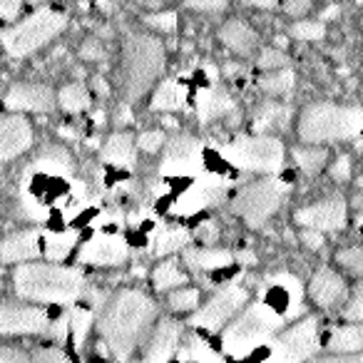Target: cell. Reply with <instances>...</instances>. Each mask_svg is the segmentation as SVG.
I'll list each match as a JSON object with an SVG mask.
<instances>
[{"mask_svg": "<svg viewBox=\"0 0 363 363\" xmlns=\"http://www.w3.org/2000/svg\"><path fill=\"white\" fill-rule=\"evenodd\" d=\"M222 157L244 172H264L277 174L284 167V145L277 137L257 135V137H239L222 147Z\"/></svg>", "mask_w": 363, "mask_h": 363, "instance_id": "8992f818", "label": "cell"}, {"mask_svg": "<svg viewBox=\"0 0 363 363\" xmlns=\"http://www.w3.org/2000/svg\"><path fill=\"white\" fill-rule=\"evenodd\" d=\"M301 242L306 244L308 249H321V247H323V237H321V232H313V229H308L306 234H301Z\"/></svg>", "mask_w": 363, "mask_h": 363, "instance_id": "f5cc1de1", "label": "cell"}, {"mask_svg": "<svg viewBox=\"0 0 363 363\" xmlns=\"http://www.w3.org/2000/svg\"><path fill=\"white\" fill-rule=\"evenodd\" d=\"M229 112H234V100L224 90L209 87V90H202L197 95L199 122H212V120H217V117L229 115Z\"/></svg>", "mask_w": 363, "mask_h": 363, "instance_id": "7402d4cb", "label": "cell"}, {"mask_svg": "<svg viewBox=\"0 0 363 363\" xmlns=\"http://www.w3.org/2000/svg\"><path fill=\"white\" fill-rule=\"evenodd\" d=\"M219 35H222L224 45H227L232 52H237V55H252V52L257 50V43H259L257 33H254L244 21H239V18L224 23Z\"/></svg>", "mask_w": 363, "mask_h": 363, "instance_id": "44dd1931", "label": "cell"}, {"mask_svg": "<svg viewBox=\"0 0 363 363\" xmlns=\"http://www.w3.org/2000/svg\"><path fill=\"white\" fill-rule=\"evenodd\" d=\"M60 105L67 112H82L90 107V95L80 82H72V85H65L60 90Z\"/></svg>", "mask_w": 363, "mask_h": 363, "instance_id": "4dcf8cb0", "label": "cell"}, {"mask_svg": "<svg viewBox=\"0 0 363 363\" xmlns=\"http://www.w3.org/2000/svg\"><path fill=\"white\" fill-rule=\"evenodd\" d=\"M21 207H23V214H26L28 219H35V222H43V219H45V209H43L40 204L33 202L30 194H23Z\"/></svg>", "mask_w": 363, "mask_h": 363, "instance_id": "7dc6e473", "label": "cell"}, {"mask_svg": "<svg viewBox=\"0 0 363 363\" xmlns=\"http://www.w3.org/2000/svg\"><path fill=\"white\" fill-rule=\"evenodd\" d=\"M164 67V48L157 38L130 35L122 50L120 85L127 102H135L152 87Z\"/></svg>", "mask_w": 363, "mask_h": 363, "instance_id": "3957f363", "label": "cell"}, {"mask_svg": "<svg viewBox=\"0 0 363 363\" xmlns=\"http://www.w3.org/2000/svg\"><path fill=\"white\" fill-rule=\"evenodd\" d=\"M77 242L75 232H57V234H48L45 237V257L50 262H62L67 254L72 252Z\"/></svg>", "mask_w": 363, "mask_h": 363, "instance_id": "f546056e", "label": "cell"}, {"mask_svg": "<svg viewBox=\"0 0 363 363\" xmlns=\"http://www.w3.org/2000/svg\"><path fill=\"white\" fill-rule=\"evenodd\" d=\"M336 13H338V8H328V11L323 13V18H326V21H328V18H333V16H336Z\"/></svg>", "mask_w": 363, "mask_h": 363, "instance_id": "94428289", "label": "cell"}, {"mask_svg": "<svg viewBox=\"0 0 363 363\" xmlns=\"http://www.w3.org/2000/svg\"><path fill=\"white\" fill-rule=\"evenodd\" d=\"M90 326H92V308H75L70 313V333L77 348H82L87 333H90Z\"/></svg>", "mask_w": 363, "mask_h": 363, "instance_id": "836d02e7", "label": "cell"}, {"mask_svg": "<svg viewBox=\"0 0 363 363\" xmlns=\"http://www.w3.org/2000/svg\"><path fill=\"white\" fill-rule=\"evenodd\" d=\"M102 160L115 167L135 164V142H132V137L125 135V132L112 135L110 140L105 142V147H102Z\"/></svg>", "mask_w": 363, "mask_h": 363, "instance_id": "d4e9b609", "label": "cell"}, {"mask_svg": "<svg viewBox=\"0 0 363 363\" xmlns=\"http://www.w3.org/2000/svg\"><path fill=\"white\" fill-rule=\"evenodd\" d=\"M187 6L199 13H222L227 8V0H187Z\"/></svg>", "mask_w": 363, "mask_h": 363, "instance_id": "ee69618b", "label": "cell"}, {"mask_svg": "<svg viewBox=\"0 0 363 363\" xmlns=\"http://www.w3.org/2000/svg\"><path fill=\"white\" fill-rule=\"evenodd\" d=\"M207 75H209V80H217V77H219V72H217V67H214V65H207Z\"/></svg>", "mask_w": 363, "mask_h": 363, "instance_id": "6f0895ef", "label": "cell"}, {"mask_svg": "<svg viewBox=\"0 0 363 363\" xmlns=\"http://www.w3.org/2000/svg\"><path fill=\"white\" fill-rule=\"evenodd\" d=\"M259 87H262L267 95H286L294 87V72L279 70V72H274V75H267L259 80Z\"/></svg>", "mask_w": 363, "mask_h": 363, "instance_id": "d6a6232c", "label": "cell"}, {"mask_svg": "<svg viewBox=\"0 0 363 363\" xmlns=\"http://www.w3.org/2000/svg\"><path fill=\"white\" fill-rule=\"evenodd\" d=\"M229 182H224L217 174H202L194 179V184L182 194L174 202L172 212L179 214V217H192V214L202 212V209L212 207V204L222 202L227 197Z\"/></svg>", "mask_w": 363, "mask_h": 363, "instance_id": "4fadbf2b", "label": "cell"}, {"mask_svg": "<svg viewBox=\"0 0 363 363\" xmlns=\"http://www.w3.org/2000/svg\"><path fill=\"white\" fill-rule=\"evenodd\" d=\"M67 16L55 11H40L33 13L30 18H26L23 23H18L16 28L3 35V45L13 57H26L30 52H35L38 48L48 45L52 38L60 30H65Z\"/></svg>", "mask_w": 363, "mask_h": 363, "instance_id": "ba28073f", "label": "cell"}, {"mask_svg": "<svg viewBox=\"0 0 363 363\" xmlns=\"http://www.w3.org/2000/svg\"><path fill=\"white\" fill-rule=\"evenodd\" d=\"M152 239H155V254L157 257L174 254V252H179L182 247H187L189 244L187 229H182V227H162V229H157Z\"/></svg>", "mask_w": 363, "mask_h": 363, "instance_id": "83f0119b", "label": "cell"}, {"mask_svg": "<svg viewBox=\"0 0 363 363\" xmlns=\"http://www.w3.org/2000/svg\"><path fill=\"white\" fill-rule=\"evenodd\" d=\"M286 62L289 57L281 50H264L262 57H259V67L262 70H281V67H286Z\"/></svg>", "mask_w": 363, "mask_h": 363, "instance_id": "ab89813d", "label": "cell"}, {"mask_svg": "<svg viewBox=\"0 0 363 363\" xmlns=\"http://www.w3.org/2000/svg\"><path fill=\"white\" fill-rule=\"evenodd\" d=\"M197 239H199V242L207 244V247H212V244L219 239V227H217V222H212V219H209V222H202V224H199V227H197Z\"/></svg>", "mask_w": 363, "mask_h": 363, "instance_id": "f6af8a7d", "label": "cell"}, {"mask_svg": "<svg viewBox=\"0 0 363 363\" xmlns=\"http://www.w3.org/2000/svg\"><path fill=\"white\" fill-rule=\"evenodd\" d=\"M318 363H363V353L356 356V353H343V356H333V358H323Z\"/></svg>", "mask_w": 363, "mask_h": 363, "instance_id": "db71d44e", "label": "cell"}, {"mask_svg": "<svg viewBox=\"0 0 363 363\" xmlns=\"http://www.w3.org/2000/svg\"><path fill=\"white\" fill-rule=\"evenodd\" d=\"M291 33L301 40H318V38H323V26L313 21H301L291 28Z\"/></svg>", "mask_w": 363, "mask_h": 363, "instance_id": "74e56055", "label": "cell"}, {"mask_svg": "<svg viewBox=\"0 0 363 363\" xmlns=\"http://www.w3.org/2000/svg\"><path fill=\"white\" fill-rule=\"evenodd\" d=\"M0 363H33V351H23L16 346H0Z\"/></svg>", "mask_w": 363, "mask_h": 363, "instance_id": "b9f144b4", "label": "cell"}, {"mask_svg": "<svg viewBox=\"0 0 363 363\" xmlns=\"http://www.w3.org/2000/svg\"><path fill=\"white\" fill-rule=\"evenodd\" d=\"M199 303V291L197 289H179L169 296V306L174 311H192Z\"/></svg>", "mask_w": 363, "mask_h": 363, "instance_id": "8d00e7d4", "label": "cell"}, {"mask_svg": "<svg viewBox=\"0 0 363 363\" xmlns=\"http://www.w3.org/2000/svg\"><path fill=\"white\" fill-rule=\"evenodd\" d=\"M284 316L277 313L267 303H252L232 326L224 331L222 346L229 356L242 358L247 353H252L254 348H259L262 343H269L274 338V333L281 331Z\"/></svg>", "mask_w": 363, "mask_h": 363, "instance_id": "5b68a950", "label": "cell"}, {"mask_svg": "<svg viewBox=\"0 0 363 363\" xmlns=\"http://www.w3.org/2000/svg\"><path fill=\"white\" fill-rule=\"evenodd\" d=\"M80 55L85 57V60H100V57H102V43L97 40V38L85 40V43H82V48H80Z\"/></svg>", "mask_w": 363, "mask_h": 363, "instance_id": "c3c4849f", "label": "cell"}, {"mask_svg": "<svg viewBox=\"0 0 363 363\" xmlns=\"http://www.w3.org/2000/svg\"><path fill=\"white\" fill-rule=\"evenodd\" d=\"M33 363H70L67 361V356L62 353V348H38V351H33Z\"/></svg>", "mask_w": 363, "mask_h": 363, "instance_id": "60d3db41", "label": "cell"}, {"mask_svg": "<svg viewBox=\"0 0 363 363\" xmlns=\"http://www.w3.org/2000/svg\"><path fill=\"white\" fill-rule=\"evenodd\" d=\"M21 6H23V0H0V18H3V21H13V18H18Z\"/></svg>", "mask_w": 363, "mask_h": 363, "instance_id": "f907efd6", "label": "cell"}, {"mask_svg": "<svg viewBox=\"0 0 363 363\" xmlns=\"http://www.w3.org/2000/svg\"><path fill=\"white\" fill-rule=\"evenodd\" d=\"M296 222L313 232H336L346 224V202L341 197H328L296 212Z\"/></svg>", "mask_w": 363, "mask_h": 363, "instance_id": "9a60e30c", "label": "cell"}, {"mask_svg": "<svg viewBox=\"0 0 363 363\" xmlns=\"http://www.w3.org/2000/svg\"><path fill=\"white\" fill-rule=\"evenodd\" d=\"M179 323L172 318H162V323L155 328V333L150 336L145 346V356L137 363H169L172 353H174L177 343H179Z\"/></svg>", "mask_w": 363, "mask_h": 363, "instance_id": "ac0fdd59", "label": "cell"}, {"mask_svg": "<svg viewBox=\"0 0 363 363\" xmlns=\"http://www.w3.org/2000/svg\"><path fill=\"white\" fill-rule=\"evenodd\" d=\"M60 135L67 137V140H75V132H72L70 127H60Z\"/></svg>", "mask_w": 363, "mask_h": 363, "instance_id": "91938a15", "label": "cell"}, {"mask_svg": "<svg viewBox=\"0 0 363 363\" xmlns=\"http://www.w3.org/2000/svg\"><path fill=\"white\" fill-rule=\"evenodd\" d=\"M308 294L321 308H333L346 298V281L333 269L321 267L308 284Z\"/></svg>", "mask_w": 363, "mask_h": 363, "instance_id": "d6986e66", "label": "cell"}, {"mask_svg": "<svg viewBox=\"0 0 363 363\" xmlns=\"http://www.w3.org/2000/svg\"><path fill=\"white\" fill-rule=\"evenodd\" d=\"M308 8H311V0H286V3H284V11H286L289 16H296V18H301L303 13H308Z\"/></svg>", "mask_w": 363, "mask_h": 363, "instance_id": "816d5d0a", "label": "cell"}, {"mask_svg": "<svg viewBox=\"0 0 363 363\" xmlns=\"http://www.w3.org/2000/svg\"><path fill=\"white\" fill-rule=\"evenodd\" d=\"M239 259H242L244 264H254V254L252 252H242V254H239Z\"/></svg>", "mask_w": 363, "mask_h": 363, "instance_id": "9f6ffc18", "label": "cell"}, {"mask_svg": "<svg viewBox=\"0 0 363 363\" xmlns=\"http://www.w3.org/2000/svg\"><path fill=\"white\" fill-rule=\"evenodd\" d=\"M18 296L43 303H72L85 291L80 269L57 264H23L13 274Z\"/></svg>", "mask_w": 363, "mask_h": 363, "instance_id": "7a4b0ae2", "label": "cell"}, {"mask_svg": "<svg viewBox=\"0 0 363 363\" xmlns=\"http://www.w3.org/2000/svg\"><path fill=\"white\" fill-rule=\"evenodd\" d=\"M247 6H254V8H274L277 6V0H242Z\"/></svg>", "mask_w": 363, "mask_h": 363, "instance_id": "11a10c76", "label": "cell"}, {"mask_svg": "<svg viewBox=\"0 0 363 363\" xmlns=\"http://www.w3.org/2000/svg\"><path fill=\"white\" fill-rule=\"evenodd\" d=\"M247 301V289L239 286L237 281L227 284L219 294H214L202 308L192 316V326L207 328V331H219L239 308Z\"/></svg>", "mask_w": 363, "mask_h": 363, "instance_id": "8fae6325", "label": "cell"}, {"mask_svg": "<svg viewBox=\"0 0 363 363\" xmlns=\"http://www.w3.org/2000/svg\"><path fill=\"white\" fill-rule=\"evenodd\" d=\"M331 177L336 182H346L351 177V160L348 157H338L336 164L331 167Z\"/></svg>", "mask_w": 363, "mask_h": 363, "instance_id": "681fc988", "label": "cell"}, {"mask_svg": "<svg viewBox=\"0 0 363 363\" xmlns=\"http://www.w3.org/2000/svg\"><path fill=\"white\" fill-rule=\"evenodd\" d=\"M363 130V112L358 107L316 102L298 117V137L308 145L348 140Z\"/></svg>", "mask_w": 363, "mask_h": 363, "instance_id": "277c9868", "label": "cell"}, {"mask_svg": "<svg viewBox=\"0 0 363 363\" xmlns=\"http://www.w3.org/2000/svg\"><path fill=\"white\" fill-rule=\"evenodd\" d=\"M204 164L202 142L192 135H177L167 145L162 157L160 174L162 177H199V169Z\"/></svg>", "mask_w": 363, "mask_h": 363, "instance_id": "30bf717a", "label": "cell"}, {"mask_svg": "<svg viewBox=\"0 0 363 363\" xmlns=\"http://www.w3.org/2000/svg\"><path fill=\"white\" fill-rule=\"evenodd\" d=\"M318 351V326L316 318H303L294 328L284 331L272 343V356L267 363H303Z\"/></svg>", "mask_w": 363, "mask_h": 363, "instance_id": "9c48e42d", "label": "cell"}, {"mask_svg": "<svg viewBox=\"0 0 363 363\" xmlns=\"http://www.w3.org/2000/svg\"><path fill=\"white\" fill-rule=\"evenodd\" d=\"M40 232H18L0 244V262H28L40 254Z\"/></svg>", "mask_w": 363, "mask_h": 363, "instance_id": "ffe728a7", "label": "cell"}, {"mask_svg": "<svg viewBox=\"0 0 363 363\" xmlns=\"http://www.w3.org/2000/svg\"><path fill=\"white\" fill-rule=\"evenodd\" d=\"M130 257L127 242L120 234H95L80 249V262L92 267H120Z\"/></svg>", "mask_w": 363, "mask_h": 363, "instance_id": "5bb4252c", "label": "cell"}, {"mask_svg": "<svg viewBox=\"0 0 363 363\" xmlns=\"http://www.w3.org/2000/svg\"><path fill=\"white\" fill-rule=\"evenodd\" d=\"M343 316H346L348 321H363V281L356 286V291H353V296H351V301H348Z\"/></svg>", "mask_w": 363, "mask_h": 363, "instance_id": "f35d334b", "label": "cell"}, {"mask_svg": "<svg viewBox=\"0 0 363 363\" xmlns=\"http://www.w3.org/2000/svg\"><path fill=\"white\" fill-rule=\"evenodd\" d=\"M132 117H130V110L127 107H120V122H130Z\"/></svg>", "mask_w": 363, "mask_h": 363, "instance_id": "680465c9", "label": "cell"}, {"mask_svg": "<svg viewBox=\"0 0 363 363\" xmlns=\"http://www.w3.org/2000/svg\"><path fill=\"white\" fill-rule=\"evenodd\" d=\"M328 348L336 353H356L363 351V321L351 323V326L336 328L328 338Z\"/></svg>", "mask_w": 363, "mask_h": 363, "instance_id": "4316f807", "label": "cell"}, {"mask_svg": "<svg viewBox=\"0 0 363 363\" xmlns=\"http://www.w3.org/2000/svg\"><path fill=\"white\" fill-rule=\"evenodd\" d=\"M184 100H187V87L182 85L179 80H164L157 87L155 97H152V110H179V107H184Z\"/></svg>", "mask_w": 363, "mask_h": 363, "instance_id": "484cf974", "label": "cell"}, {"mask_svg": "<svg viewBox=\"0 0 363 363\" xmlns=\"http://www.w3.org/2000/svg\"><path fill=\"white\" fill-rule=\"evenodd\" d=\"M50 331V318L43 308L28 303H0V336H35Z\"/></svg>", "mask_w": 363, "mask_h": 363, "instance_id": "7c38bea8", "label": "cell"}, {"mask_svg": "<svg viewBox=\"0 0 363 363\" xmlns=\"http://www.w3.org/2000/svg\"><path fill=\"white\" fill-rule=\"evenodd\" d=\"M162 142H164V135H162V132H145V135H140L137 145H140L142 152H157L162 147Z\"/></svg>", "mask_w": 363, "mask_h": 363, "instance_id": "bcb514c9", "label": "cell"}, {"mask_svg": "<svg viewBox=\"0 0 363 363\" xmlns=\"http://www.w3.org/2000/svg\"><path fill=\"white\" fill-rule=\"evenodd\" d=\"M286 194H289L286 182L277 179V177H264V179L244 187L239 192V197L234 199L232 207L249 227H262V224H267L279 212Z\"/></svg>", "mask_w": 363, "mask_h": 363, "instance_id": "52a82bcc", "label": "cell"}, {"mask_svg": "<svg viewBox=\"0 0 363 363\" xmlns=\"http://www.w3.org/2000/svg\"><path fill=\"white\" fill-rule=\"evenodd\" d=\"M232 254L224 249H187L184 252V264L192 267L194 272H214L232 264Z\"/></svg>", "mask_w": 363, "mask_h": 363, "instance_id": "cb8c5ba5", "label": "cell"}, {"mask_svg": "<svg viewBox=\"0 0 363 363\" xmlns=\"http://www.w3.org/2000/svg\"><path fill=\"white\" fill-rule=\"evenodd\" d=\"M286 115H289V110L286 107H281V105H277V102H267V105L259 110V115H257V122H254V130L257 132H267L269 127H279V125H284L286 122Z\"/></svg>", "mask_w": 363, "mask_h": 363, "instance_id": "1f68e13d", "label": "cell"}, {"mask_svg": "<svg viewBox=\"0 0 363 363\" xmlns=\"http://www.w3.org/2000/svg\"><path fill=\"white\" fill-rule=\"evenodd\" d=\"M294 157H296V164L301 167L303 172H308V174H316V172L326 164V152L316 150V147L296 150V152H294Z\"/></svg>", "mask_w": 363, "mask_h": 363, "instance_id": "e575fe53", "label": "cell"}, {"mask_svg": "<svg viewBox=\"0 0 363 363\" xmlns=\"http://www.w3.org/2000/svg\"><path fill=\"white\" fill-rule=\"evenodd\" d=\"M97 90H100L102 95H107V85H105V82H97Z\"/></svg>", "mask_w": 363, "mask_h": 363, "instance_id": "6125c7cd", "label": "cell"}, {"mask_svg": "<svg viewBox=\"0 0 363 363\" xmlns=\"http://www.w3.org/2000/svg\"><path fill=\"white\" fill-rule=\"evenodd\" d=\"M336 259L348 274H353V277H363V249L348 247V249H343V252H338Z\"/></svg>", "mask_w": 363, "mask_h": 363, "instance_id": "d590c367", "label": "cell"}, {"mask_svg": "<svg viewBox=\"0 0 363 363\" xmlns=\"http://www.w3.org/2000/svg\"><path fill=\"white\" fill-rule=\"evenodd\" d=\"M358 224H361V227H363V214H361V217H358Z\"/></svg>", "mask_w": 363, "mask_h": 363, "instance_id": "be15d7a7", "label": "cell"}, {"mask_svg": "<svg viewBox=\"0 0 363 363\" xmlns=\"http://www.w3.org/2000/svg\"><path fill=\"white\" fill-rule=\"evenodd\" d=\"M147 26L162 33H172L177 28V16L174 13H155V16H147Z\"/></svg>", "mask_w": 363, "mask_h": 363, "instance_id": "7bdbcfd3", "label": "cell"}, {"mask_svg": "<svg viewBox=\"0 0 363 363\" xmlns=\"http://www.w3.org/2000/svg\"><path fill=\"white\" fill-rule=\"evenodd\" d=\"M33 169L43 172V174H52V177H70L72 172H75V164H72L70 152L57 145H50L38 155Z\"/></svg>", "mask_w": 363, "mask_h": 363, "instance_id": "603a6c76", "label": "cell"}, {"mask_svg": "<svg viewBox=\"0 0 363 363\" xmlns=\"http://www.w3.org/2000/svg\"><path fill=\"white\" fill-rule=\"evenodd\" d=\"M152 279H155L157 291H169V289L182 286V284L187 281V277L182 274L179 264H177V259H167V262H162L160 267L155 269Z\"/></svg>", "mask_w": 363, "mask_h": 363, "instance_id": "f1b7e54d", "label": "cell"}, {"mask_svg": "<svg viewBox=\"0 0 363 363\" xmlns=\"http://www.w3.org/2000/svg\"><path fill=\"white\" fill-rule=\"evenodd\" d=\"M33 145V127L26 117L0 120V162L23 155Z\"/></svg>", "mask_w": 363, "mask_h": 363, "instance_id": "e0dca14e", "label": "cell"}, {"mask_svg": "<svg viewBox=\"0 0 363 363\" xmlns=\"http://www.w3.org/2000/svg\"><path fill=\"white\" fill-rule=\"evenodd\" d=\"M155 316L157 306L147 294L137 291V289H127V291L117 294L115 301L105 308L100 318L102 343L120 361H130V356L145 341Z\"/></svg>", "mask_w": 363, "mask_h": 363, "instance_id": "6da1fadb", "label": "cell"}, {"mask_svg": "<svg viewBox=\"0 0 363 363\" xmlns=\"http://www.w3.org/2000/svg\"><path fill=\"white\" fill-rule=\"evenodd\" d=\"M6 105L18 112H50L55 107V95L48 85L38 82H18L11 87Z\"/></svg>", "mask_w": 363, "mask_h": 363, "instance_id": "2e32d148", "label": "cell"}]
</instances>
